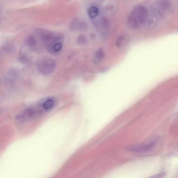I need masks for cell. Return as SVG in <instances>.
Returning a JSON list of instances; mask_svg holds the SVG:
<instances>
[{
    "label": "cell",
    "instance_id": "30bf717a",
    "mask_svg": "<svg viewBox=\"0 0 178 178\" xmlns=\"http://www.w3.org/2000/svg\"><path fill=\"white\" fill-rule=\"evenodd\" d=\"M62 45L61 42H58L54 44L52 48V51L57 53L61 50L62 48Z\"/></svg>",
    "mask_w": 178,
    "mask_h": 178
},
{
    "label": "cell",
    "instance_id": "5b68a950",
    "mask_svg": "<svg viewBox=\"0 0 178 178\" xmlns=\"http://www.w3.org/2000/svg\"><path fill=\"white\" fill-rule=\"evenodd\" d=\"M105 52L102 48H99L97 50L94 55L93 61L95 63H98L101 62L104 59Z\"/></svg>",
    "mask_w": 178,
    "mask_h": 178
},
{
    "label": "cell",
    "instance_id": "52a82bcc",
    "mask_svg": "<svg viewBox=\"0 0 178 178\" xmlns=\"http://www.w3.org/2000/svg\"><path fill=\"white\" fill-rule=\"evenodd\" d=\"M26 44L29 48H35L37 45V41L34 36L33 35H29L26 39Z\"/></svg>",
    "mask_w": 178,
    "mask_h": 178
},
{
    "label": "cell",
    "instance_id": "277c9868",
    "mask_svg": "<svg viewBox=\"0 0 178 178\" xmlns=\"http://www.w3.org/2000/svg\"><path fill=\"white\" fill-rule=\"evenodd\" d=\"M41 106L45 112H48L51 111L55 106L56 101L52 97H48L42 101Z\"/></svg>",
    "mask_w": 178,
    "mask_h": 178
},
{
    "label": "cell",
    "instance_id": "7a4b0ae2",
    "mask_svg": "<svg viewBox=\"0 0 178 178\" xmlns=\"http://www.w3.org/2000/svg\"><path fill=\"white\" fill-rule=\"evenodd\" d=\"M36 66L39 72L45 75L53 73L55 70L57 64L53 59L48 57H43L37 61Z\"/></svg>",
    "mask_w": 178,
    "mask_h": 178
},
{
    "label": "cell",
    "instance_id": "8fae6325",
    "mask_svg": "<svg viewBox=\"0 0 178 178\" xmlns=\"http://www.w3.org/2000/svg\"><path fill=\"white\" fill-rule=\"evenodd\" d=\"M77 42L78 43L81 45H83L87 44V38L85 35H80L78 38Z\"/></svg>",
    "mask_w": 178,
    "mask_h": 178
},
{
    "label": "cell",
    "instance_id": "3957f363",
    "mask_svg": "<svg viewBox=\"0 0 178 178\" xmlns=\"http://www.w3.org/2000/svg\"><path fill=\"white\" fill-rule=\"evenodd\" d=\"M157 141L156 138V139L152 140V141H151V142L131 148L130 150L133 152H146L150 151L155 147V144H156Z\"/></svg>",
    "mask_w": 178,
    "mask_h": 178
},
{
    "label": "cell",
    "instance_id": "6da1fadb",
    "mask_svg": "<svg viewBox=\"0 0 178 178\" xmlns=\"http://www.w3.org/2000/svg\"><path fill=\"white\" fill-rule=\"evenodd\" d=\"M148 12L147 9L143 6H138L131 12L127 21L129 28L137 30L140 28L147 20Z\"/></svg>",
    "mask_w": 178,
    "mask_h": 178
},
{
    "label": "cell",
    "instance_id": "9c48e42d",
    "mask_svg": "<svg viewBox=\"0 0 178 178\" xmlns=\"http://www.w3.org/2000/svg\"><path fill=\"white\" fill-rule=\"evenodd\" d=\"M125 35H122L119 36L116 42V46L118 48H121L124 43L125 40Z\"/></svg>",
    "mask_w": 178,
    "mask_h": 178
},
{
    "label": "cell",
    "instance_id": "8992f818",
    "mask_svg": "<svg viewBox=\"0 0 178 178\" xmlns=\"http://www.w3.org/2000/svg\"><path fill=\"white\" fill-rule=\"evenodd\" d=\"M85 24L83 22L80 21L77 18H76L73 20L71 23L70 27L72 30H77L83 29L85 27Z\"/></svg>",
    "mask_w": 178,
    "mask_h": 178
},
{
    "label": "cell",
    "instance_id": "ba28073f",
    "mask_svg": "<svg viewBox=\"0 0 178 178\" xmlns=\"http://www.w3.org/2000/svg\"><path fill=\"white\" fill-rule=\"evenodd\" d=\"M88 13L91 18H94L99 14V9L96 7L91 6L88 10Z\"/></svg>",
    "mask_w": 178,
    "mask_h": 178
}]
</instances>
